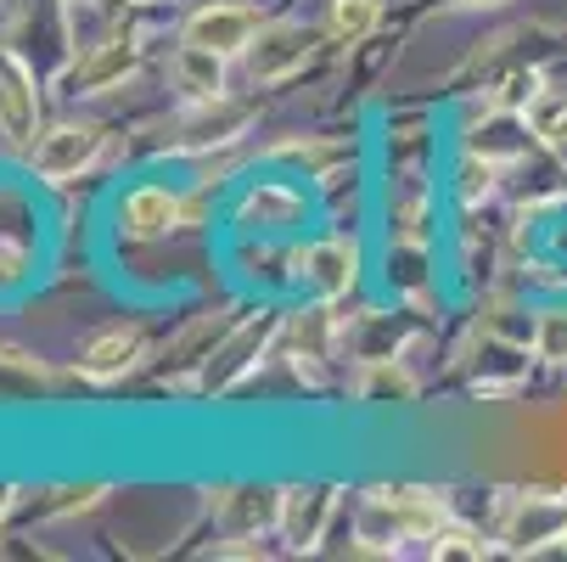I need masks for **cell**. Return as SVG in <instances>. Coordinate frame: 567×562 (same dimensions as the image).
Here are the masks:
<instances>
[{
    "label": "cell",
    "instance_id": "cell-13",
    "mask_svg": "<svg viewBox=\"0 0 567 562\" xmlns=\"http://www.w3.org/2000/svg\"><path fill=\"white\" fill-rule=\"evenodd\" d=\"M146 360V327L141 320H107L91 338H79L73 349V371L85 382H118Z\"/></svg>",
    "mask_w": 567,
    "mask_h": 562
},
{
    "label": "cell",
    "instance_id": "cell-9",
    "mask_svg": "<svg viewBox=\"0 0 567 562\" xmlns=\"http://www.w3.org/2000/svg\"><path fill=\"white\" fill-rule=\"evenodd\" d=\"M265 29V12L254 7V0H203V7H192L175 29L181 45H203L225 62H241L254 45V34Z\"/></svg>",
    "mask_w": 567,
    "mask_h": 562
},
{
    "label": "cell",
    "instance_id": "cell-7",
    "mask_svg": "<svg viewBox=\"0 0 567 562\" xmlns=\"http://www.w3.org/2000/svg\"><path fill=\"white\" fill-rule=\"evenodd\" d=\"M360 270H365V248L349 231H327V236H309V243H292V282L309 298H327V304L349 298L360 287Z\"/></svg>",
    "mask_w": 567,
    "mask_h": 562
},
{
    "label": "cell",
    "instance_id": "cell-14",
    "mask_svg": "<svg viewBox=\"0 0 567 562\" xmlns=\"http://www.w3.org/2000/svg\"><path fill=\"white\" fill-rule=\"evenodd\" d=\"M338 518V490L332 484H287L276 490V534L292 545V551H315L327 540Z\"/></svg>",
    "mask_w": 567,
    "mask_h": 562
},
{
    "label": "cell",
    "instance_id": "cell-4",
    "mask_svg": "<svg viewBox=\"0 0 567 562\" xmlns=\"http://www.w3.org/2000/svg\"><path fill=\"white\" fill-rule=\"evenodd\" d=\"M113 146H118V135H113L102 119H56V124H45L40 141L29 146V175H34L45 192L79 186V181H91L96 170L113 164Z\"/></svg>",
    "mask_w": 567,
    "mask_h": 562
},
{
    "label": "cell",
    "instance_id": "cell-15",
    "mask_svg": "<svg viewBox=\"0 0 567 562\" xmlns=\"http://www.w3.org/2000/svg\"><path fill=\"white\" fill-rule=\"evenodd\" d=\"M225 57L203 51V45H181L175 40V57H169V85L181 102H214V96H230L225 91Z\"/></svg>",
    "mask_w": 567,
    "mask_h": 562
},
{
    "label": "cell",
    "instance_id": "cell-10",
    "mask_svg": "<svg viewBox=\"0 0 567 562\" xmlns=\"http://www.w3.org/2000/svg\"><path fill=\"white\" fill-rule=\"evenodd\" d=\"M141 57H146V45H141V34H130V29H113V34H102L96 45H85L68 68H62V96H107V91H118L124 79L141 68Z\"/></svg>",
    "mask_w": 567,
    "mask_h": 562
},
{
    "label": "cell",
    "instance_id": "cell-3",
    "mask_svg": "<svg viewBox=\"0 0 567 562\" xmlns=\"http://www.w3.org/2000/svg\"><path fill=\"white\" fill-rule=\"evenodd\" d=\"M315 214V197L298 186V175H248L236 181V197L225 208V225L236 236H248V243H292V236L309 225Z\"/></svg>",
    "mask_w": 567,
    "mask_h": 562
},
{
    "label": "cell",
    "instance_id": "cell-18",
    "mask_svg": "<svg viewBox=\"0 0 567 562\" xmlns=\"http://www.w3.org/2000/svg\"><path fill=\"white\" fill-rule=\"evenodd\" d=\"M528 349H534V360H545V366H567V304H550V309L534 315Z\"/></svg>",
    "mask_w": 567,
    "mask_h": 562
},
{
    "label": "cell",
    "instance_id": "cell-11",
    "mask_svg": "<svg viewBox=\"0 0 567 562\" xmlns=\"http://www.w3.org/2000/svg\"><path fill=\"white\" fill-rule=\"evenodd\" d=\"M40 130H45L40 79H34V68L12 45H0V146L29 157V146L40 141Z\"/></svg>",
    "mask_w": 567,
    "mask_h": 562
},
{
    "label": "cell",
    "instance_id": "cell-6",
    "mask_svg": "<svg viewBox=\"0 0 567 562\" xmlns=\"http://www.w3.org/2000/svg\"><path fill=\"white\" fill-rule=\"evenodd\" d=\"M254 130V108L236 102V96H214V102H181L175 124L164 130V152L175 157H214V152H230L241 135Z\"/></svg>",
    "mask_w": 567,
    "mask_h": 562
},
{
    "label": "cell",
    "instance_id": "cell-19",
    "mask_svg": "<svg viewBox=\"0 0 567 562\" xmlns=\"http://www.w3.org/2000/svg\"><path fill=\"white\" fill-rule=\"evenodd\" d=\"M450 12H495V7H512V0H444Z\"/></svg>",
    "mask_w": 567,
    "mask_h": 562
},
{
    "label": "cell",
    "instance_id": "cell-1",
    "mask_svg": "<svg viewBox=\"0 0 567 562\" xmlns=\"http://www.w3.org/2000/svg\"><path fill=\"white\" fill-rule=\"evenodd\" d=\"M40 192L34 175H0V304H18L45 276L51 219Z\"/></svg>",
    "mask_w": 567,
    "mask_h": 562
},
{
    "label": "cell",
    "instance_id": "cell-12",
    "mask_svg": "<svg viewBox=\"0 0 567 562\" xmlns=\"http://www.w3.org/2000/svg\"><path fill=\"white\" fill-rule=\"evenodd\" d=\"M495 540H501V551H517V556L561 545L567 540V495H545V490L512 495L495 523Z\"/></svg>",
    "mask_w": 567,
    "mask_h": 562
},
{
    "label": "cell",
    "instance_id": "cell-16",
    "mask_svg": "<svg viewBox=\"0 0 567 562\" xmlns=\"http://www.w3.org/2000/svg\"><path fill=\"white\" fill-rule=\"evenodd\" d=\"M382 18H388V0H327V40L332 45H365L377 29H382Z\"/></svg>",
    "mask_w": 567,
    "mask_h": 562
},
{
    "label": "cell",
    "instance_id": "cell-20",
    "mask_svg": "<svg viewBox=\"0 0 567 562\" xmlns=\"http://www.w3.org/2000/svg\"><path fill=\"white\" fill-rule=\"evenodd\" d=\"M68 7H96V0H68Z\"/></svg>",
    "mask_w": 567,
    "mask_h": 562
},
{
    "label": "cell",
    "instance_id": "cell-2",
    "mask_svg": "<svg viewBox=\"0 0 567 562\" xmlns=\"http://www.w3.org/2000/svg\"><path fill=\"white\" fill-rule=\"evenodd\" d=\"M208 219V186H175V181H135L113 197V236L124 248H157L197 231Z\"/></svg>",
    "mask_w": 567,
    "mask_h": 562
},
{
    "label": "cell",
    "instance_id": "cell-17",
    "mask_svg": "<svg viewBox=\"0 0 567 562\" xmlns=\"http://www.w3.org/2000/svg\"><path fill=\"white\" fill-rule=\"evenodd\" d=\"M523 124L539 146H567V91L556 85H534L523 96Z\"/></svg>",
    "mask_w": 567,
    "mask_h": 562
},
{
    "label": "cell",
    "instance_id": "cell-5",
    "mask_svg": "<svg viewBox=\"0 0 567 562\" xmlns=\"http://www.w3.org/2000/svg\"><path fill=\"white\" fill-rule=\"evenodd\" d=\"M450 529V512L433 490H371L354 518V540L365 551H393L411 540H439Z\"/></svg>",
    "mask_w": 567,
    "mask_h": 562
},
{
    "label": "cell",
    "instance_id": "cell-8",
    "mask_svg": "<svg viewBox=\"0 0 567 562\" xmlns=\"http://www.w3.org/2000/svg\"><path fill=\"white\" fill-rule=\"evenodd\" d=\"M320 40H327V29L315 23H298V18H265V29L254 34L248 57H241V68H248L254 91H270V85H287L292 73H303L320 51Z\"/></svg>",
    "mask_w": 567,
    "mask_h": 562
}]
</instances>
